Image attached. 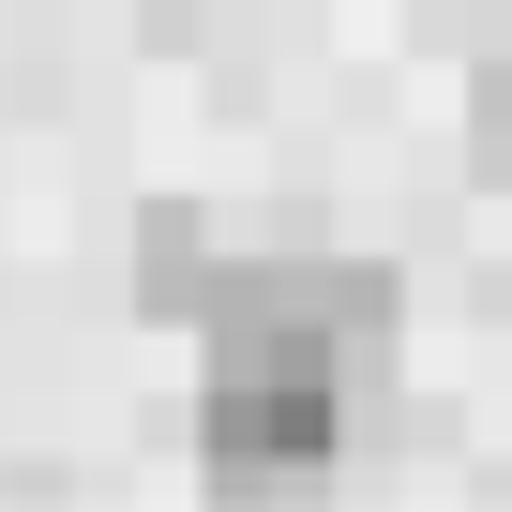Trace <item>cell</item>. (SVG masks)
<instances>
[{
    "label": "cell",
    "mask_w": 512,
    "mask_h": 512,
    "mask_svg": "<svg viewBox=\"0 0 512 512\" xmlns=\"http://www.w3.org/2000/svg\"><path fill=\"white\" fill-rule=\"evenodd\" d=\"M196 332H211V362H241V377L377 392V362H392V272H362V256H256V272H211Z\"/></svg>",
    "instance_id": "6da1fadb"
},
{
    "label": "cell",
    "mask_w": 512,
    "mask_h": 512,
    "mask_svg": "<svg viewBox=\"0 0 512 512\" xmlns=\"http://www.w3.org/2000/svg\"><path fill=\"white\" fill-rule=\"evenodd\" d=\"M467 151H482V181H512V46L467 76Z\"/></svg>",
    "instance_id": "3957f363"
},
{
    "label": "cell",
    "mask_w": 512,
    "mask_h": 512,
    "mask_svg": "<svg viewBox=\"0 0 512 512\" xmlns=\"http://www.w3.org/2000/svg\"><path fill=\"white\" fill-rule=\"evenodd\" d=\"M347 407L362 392H332V377H241V362H211V392H196V482L211 497H317L332 452H347Z\"/></svg>",
    "instance_id": "7a4b0ae2"
}]
</instances>
